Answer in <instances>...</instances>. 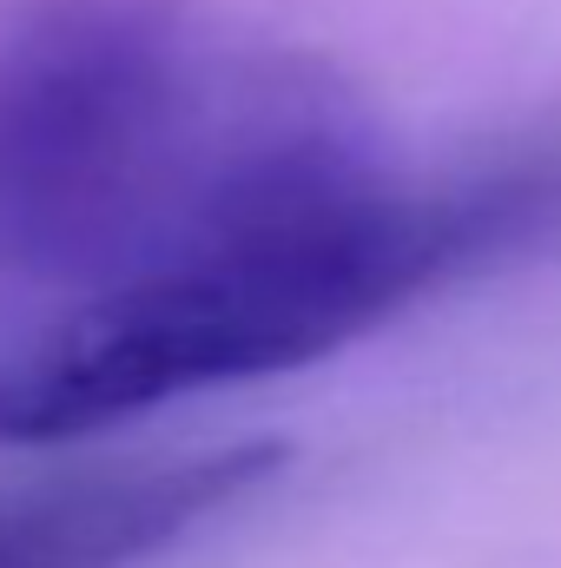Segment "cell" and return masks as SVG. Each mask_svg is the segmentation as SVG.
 I'll return each instance as SVG.
<instances>
[{"label":"cell","mask_w":561,"mask_h":568,"mask_svg":"<svg viewBox=\"0 0 561 568\" xmlns=\"http://www.w3.org/2000/svg\"><path fill=\"white\" fill-rule=\"evenodd\" d=\"M284 469L272 436L126 456L0 489V568H152Z\"/></svg>","instance_id":"cell-3"},{"label":"cell","mask_w":561,"mask_h":568,"mask_svg":"<svg viewBox=\"0 0 561 568\" xmlns=\"http://www.w3.org/2000/svg\"><path fill=\"white\" fill-rule=\"evenodd\" d=\"M555 225L561 159L449 179L390 159L0 337V449L100 436L198 390L317 364Z\"/></svg>","instance_id":"cell-2"},{"label":"cell","mask_w":561,"mask_h":568,"mask_svg":"<svg viewBox=\"0 0 561 568\" xmlns=\"http://www.w3.org/2000/svg\"><path fill=\"white\" fill-rule=\"evenodd\" d=\"M397 152L212 0H0V278L100 291Z\"/></svg>","instance_id":"cell-1"}]
</instances>
